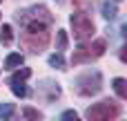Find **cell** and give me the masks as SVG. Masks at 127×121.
Listing matches in <instances>:
<instances>
[{"mask_svg":"<svg viewBox=\"0 0 127 121\" xmlns=\"http://www.w3.org/2000/svg\"><path fill=\"white\" fill-rule=\"evenodd\" d=\"M114 2H118V0H114Z\"/></svg>","mask_w":127,"mask_h":121,"instance_id":"cell-17","label":"cell"},{"mask_svg":"<svg viewBox=\"0 0 127 121\" xmlns=\"http://www.w3.org/2000/svg\"><path fill=\"white\" fill-rule=\"evenodd\" d=\"M29 76H31V70H29V67H22V70H18V72L9 79V83H11V81H27Z\"/></svg>","mask_w":127,"mask_h":121,"instance_id":"cell-13","label":"cell"},{"mask_svg":"<svg viewBox=\"0 0 127 121\" xmlns=\"http://www.w3.org/2000/svg\"><path fill=\"white\" fill-rule=\"evenodd\" d=\"M103 90V76L100 72H85L76 79V92L83 94V97H94Z\"/></svg>","mask_w":127,"mask_h":121,"instance_id":"cell-2","label":"cell"},{"mask_svg":"<svg viewBox=\"0 0 127 121\" xmlns=\"http://www.w3.org/2000/svg\"><path fill=\"white\" fill-rule=\"evenodd\" d=\"M71 29H74V38L80 40V43L94 36V22H92V18H89L87 13H83V11H76V13L71 16Z\"/></svg>","mask_w":127,"mask_h":121,"instance_id":"cell-5","label":"cell"},{"mask_svg":"<svg viewBox=\"0 0 127 121\" xmlns=\"http://www.w3.org/2000/svg\"><path fill=\"white\" fill-rule=\"evenodd\" d=\"M114 90H116V94L121 97V99H127V81L125 79H114Z\"/></svg>","mask_w":127,"mask_h":121,"instance_id":"cell-8","label":"cell"},{"mask_svg":"<svg viewBox=\"0 0 127 121\" xmlns=\"http://www.w3.org/2000/svg\"><path fill=\"white\" fill-rule=\"evenodd\" d=\"M67 31H63V29H58V34H56V49L58 52H63V49H67Z\"/></svg>","mask_w":127,"mask_h":121,"instance_id":"cell-10","label":"cell"},{"mask_svg":"<svg viewBox=\"0 0 127 121\" xmlns=\"http://www.w3.org/2000/svg\"><path fill=\"white\" fill-rule=\"evenodd\" d=\"M49 65L51 67H58V70H65V58H63V54L58 52V54H51L49 56Z\"/></svg>","mask_w":127,"mask_h":121,"instance_id":"cell-12","label":"cell"},{"mask_svg":"<svg viewBox=\"0 0 127 121\" xmlns=\"http://www.w3.org/2000/svg\"><path fill=\"white\" fill-rule=\"evenodd\" d=\"M103 16H105L107 20H114V18H116V2H109V0H107V2L103 4Z\"/></svg>","mask_w":127,"mask_h":121,"instance_id":"cell-9","label":"cell"},{"mask_svg":"<svg viewBox=\"0 0 127 121\" xmlns=\"http://www.w3.org/2000/svg\"><path fill=\"white\" fill-rule=\"evenodd\" d=\"M13 115V103H0V119H9Z\"/></svg>","mask_w":127,"mask_h":121,"instance_id":"cell-14","label":"cell"},{"mask_svg":"<svg viewBox=\"0 0 127 121\" xmlns=\"http://www.w3.org/2000/svg\"><path fill=\"white\" fill-rule=\"evenodd\" d=\"M22 63H25V56L22 54H9L7 61H4V67L7 70H13V67H20Z\"/></svg>","mask_w":127,"mask_h":121,"instance_id":"cell-6","label":"cell"},{"mask_svg":"<svg viewBox=\"0 0 127 121\" xmlns=\"http://www.w3.org/2000/svg\"><path fill=\"white\" fill-rule=\"evenodd\" d=\"M22 117H25V119H40V112L33 110V108H25V110H22Z\"/></svg>","mask_w":127,"mask_h":121,"instance_id":"cell-15","label":"cell"},{"mask_svg":"<svg viewBox=\"0 0 127 121\" xmlns=\"http://www.w3.org/2000/svg\"><path fill=\"white\" fill-rule=\"evenodd\" d=\"M0 2H2V0H0Z\"/></svg>","mask_w":127,"mask_h":121,"instance_id":"cell-18","label":"cell"},{"mask_svg":"<svg viewBox=\"0 0 127 121\" xmlns=\"http://www.w3.org/2000/svg\"><path fill=\"white\" fill-rule=\"evenodd\" d=\"M11 92L16 94V97H27V88H25V83L22 81H11Z\"/></svg>","mask_w":127,"mask_h":121,"instance_id":"cell-11","label":"cell"},{"mask_svg":"<svg viewBox=\"0 0 127 121\" xmlns=\"http://www.w3.org/2000/svg\"><path fill=\"white\" fill-rule=\"evenodd\" d=\"M121 115V108H118V103H114V101H100V103H96V106H92V108H87V112H85V117L89 121H112L116 119Z\"/></svg>","mask_w":127,"mask_h":121,"instance_id":"cell-3","label":"cell"},{"mask_svg":"<svg viewBox=\"0 0 127 121\" xmlns=\"http://www.w3.org/2000/svg\"><path fill=\"white\" fill-rule=\"evenodd\" d=\"M105 49H107V43H105L103 38L94 40L92 45H80V47L74 52L71 63H74V65H78V63H89V61H94V58L103 56V54H105Z\"/></svg>","mask_w":127,"mask_h":121,"instance_id":"cell-4","label":"cell"},{"mask_svg":"<svg viewBox=\"0 0 127 121\" xmlns=\"http://www.w3.org/2000/svg\"><path fill=\"white\" fill-rule=\"evenodd\" d=\"M20 22L25 25L22 45L27 49H31L33 54H40L49 45V22L40 20V18H29V20H20Z\"/></svg>","mask_w":127,"mask_h":121,"instance_id":"cell-1","label":"cell"},{"mask_svg":"<svg viewBox=\"0 0 127 121\" xmlns=\"http://www.w3.org/2000/svg\"><path fill=\"white\" fill-rule=\"evenodd\" d=\"M63 119H65V121H71V119L76 121V119H78V115H76L74 110H67V112H63Z\"/></svg>","mask_w":127,"mask_h":121,"instance_id":"cell-16","label":"cell"},{"mask_svg":"<svg viewBox=\"0 0 127 121\" xmlns=\"http://www.w3.org/2000/svg\"><path fill=\"white\" fill-rule=\"evenodd\" d=\"M11 40H13V29H11V25H2V29H0V43H2V45H11Z\"/></svg>","mask_w":127,"mask_h":121,"instance_id":"cell-7","label":"cell"}]
</instances>
